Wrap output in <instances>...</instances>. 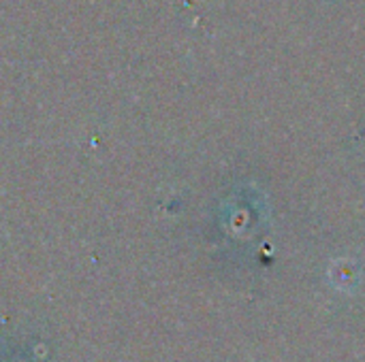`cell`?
I'll return each mask as SVG.
<instances>
[]
</instances>
